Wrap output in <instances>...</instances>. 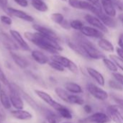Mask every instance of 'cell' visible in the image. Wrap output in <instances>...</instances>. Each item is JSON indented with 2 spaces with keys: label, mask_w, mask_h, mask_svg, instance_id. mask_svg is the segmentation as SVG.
I'll use <instances>...</instances> for the list:
<instances>
[{
  "label": "cell",
  "mask_w": 123,
  "mask_h": 123,
  "mask_svg": "<svg viewBox=\"0 0 123 123\" xmlns=\"http://www.w3.org/2000/svg\"><path fill=\"white\" fill-rule=\"evenodd\" d=\"M67 103L71 104L83 105L84 104V100L82 97H81L79 95L70 94V95L68 96V100H67Z\"/></svg>",
  "instance_id": "f1b7e54d"
},
{
  "label": "cell",
  "mask_w": 123,
  "mask_h": 123,
  "mask_svg": "<svg viewBox=\"0 0 123 123\" xmlns=\"http://www.w3.org/2000/svg\"><path fill=\"white\" fill-rule=\"evenodd\" d=\"M71 28H73L76 30L81 31V29L84 27V23L79 20H73L70 22Z\"/></svg>",
  "instance_id": "836d02e7"
},
{
  "label": "cell",
  "mask_w": 123,
  "mask_h": 123,
  "mask_svg": "<svg viewBox=\"0 0 123 123\" xmlns=\"http://www.w3.org/2000/svg\"><path fill=\"white\" fill-rule=\"evenodd\" d=\"M103 11L110 17H115L116 16L117 12L116 8L112 0H99Z\"/></svg>",
  "instance_id": "ac0fdd59"
},
{
  "label": "cell",
  "mask_w": 123,
  "mask_h": 123,
  "mask_svg": "<svg viewBox=\"0 0 123 123\" xmlns=\"http://www.w3.org/2000/svg\"><path fill=\"white\" fill-rule=\"evenodd\" d=\"M110 58L116 64V65L117 66L118 68L121 69L123 71V59H120L119 57H117V55H115V54L110 55Z\"/></svg>",
  "instance_id": "d590c367"
},
{
  "label": "cell",
  "mask_w": 123,
  "mask_h": 123,
  "mask_svg": "<svg viewBox=\"0 0 123 123\" xmlns=\"http://www.w3.org/2000/svg\"><path fill=\"white\" fill-rule=\"evenodd\" d=\"M32 28L36 32L40 33L47 37L51 38L53 39H55V40L59 41V37L55 33V32L54 30H53L52 29H50L48 27L39 25V24H34L32 25Z\"/></svg>",
  "instance_id": "4fadbf2b"
},
{
  "label": "cell",
  "mask_w": 123,
  "mask_h": 123,
  "mask_svg": "<svg viewBox=\"0 0 123 123\" xmlns=\"http://www.w3.org/2000/svg\"><path fill=\"white\" fill-rule=\"evenodd\" d=\"M19 6L22 7H27L28 6V1L27 0H14Z\"/></svg>",
  "instance_id": "b9f144b4"
},
{
  "label": "cell",
  "mask_w": 123,
  "mask_h": 123,
  "mask_svg": "<svg viewBox=\"0 0 123 123\" xmlns=\"http://www.w3.org/2000/svg\"><path fill=\"white\" fill-rule=\"evenodd\" d=\"M112 76L114 79H115L123 86V75L119 72H115V73H112Z\"/></svg>",
  "instance_id": "ab89813d"
},
{
  "label": "cell",
  "mask_w": 123,
  "mask_h": 123,
  "mask_svg": "<svg viewBox=\"0 0 123 123\" xmlns=\"http://www.w3.org/2000/svg\"><path fill=\"white\" fill-rule=\"evenodd\" d=\"M102 62H103L104 65H105V67H106L110 71H111L112 73L117 72L118 67H117V66L116 65V64H115L111 59H108V58H107V57H105L102 59Z\"/></svg>",
  "instance_id": "f546056e"
},
{
  "label": "cell",
  "mask_w": 123,
  "mask_h": 123,
  "mask_svg": "<svg viewBox=\"0 0 123 123\" xmlns=\"http://www.w3.org/2000/svg\"><path fill=\"white\" fill-rule=\"evenodd\" d=\"M0 81L1 82H2L4 85H6V86H9V84L10 83L9 82V80H8V79H7V78H6V75H5V73L4 72V71L2 70V69L0 67Z\"/></svg>",
  "instance_id": "f35d334b"
},
{
  "label": "cell",
  "mask_w": 123,
  "mask_h": 123,
  "mask_svg": "<svg viewBox=\"0 0 123 123\" xmlns=\"http://www.w3.org/2000/svg\"><path fill=\"white\" fill-rule=\"evenodd\" d=\"M9 33L19 49H22L23 51H26L30 50L29 45L27 44L26 41L23 38V37L22 36L20 33H19L18 31H17L15 30H10Z\"/></svg>",
  "instance_id": "7c38bea8"
},
{
  "label": "cell",
  "mask_w": 123,
  "mask_h": 123,
  "mask_svg": "<svg viewBox=\"0 0 123 123\" xmlns=\"http://www.w3.org/2000/svg\"><path fill=\"white\" fill-rule=\"evenodd\" d=\"M74 41L80 45V46L84 50L88 59H103L105 55L96 47V46L85 38L81 33H76L74 36Z\"/></svg>",
  "instance_id": "7a4b0ae2"
},
{
  "label": "cell",
  "mask_w": 123,
  "mask_h": 123,
  "mask_svg": "<svg viewBox=\"0 0 123 123\" xmlns=\"http://www.w3.org/2000/svg\"><path fill=\"white\" fill-rule=\"evenodd\" d=\"M67 45L68 46V47L72 49L75 53H76L77 54L86 58V59H88L86 54L84 53V50L82 49V48L80 46V45L79 43H77L76 41H71V40H68L67 41Z\"/></svg>",
  "instance_id": "d4e9b609"
},
{
  "label": "cell",
  "mask_w": 123,
  "mask_h": 123,
  "mask_svg": "<svg viewBox=\"0 0 123 123\" xmlns=\"http://www.w3.org/2000/svg\"><path fill=\"white\" fill-rule=\"evenodd\" d=\"M88 2H89L90 4H92L95 8L97 9H102V5H101V2L99 0H87Z\"/></svg>",
  "instance_id": "60d3db41"
},
{
  "label": "cell",
  "mask_w": 123,
  "mask_h": 123,
  "mask_svg": "<svg viewBox=\"0 0 123 123\" xmlns=\"http://www.w3.org/2000/svg\"><path fill=\"white\" fill-rule=\"evenodd\" d=\"M84 121L87 123H108L111 120L106 113L97 112L86 117Z\"/></svg>",
  "instance_id": "30bf717a"
},
{
  "label": "cell",
  "mask_w": 123,
  "mask_h": 123,
  "mask_svg": "<svg viewBox=\"0 0 123 123\" xmlns=\"http://www.w3.org/2000/svg\"><path fill=\"white\" fill-rule=\"evenodd\" d=\"M86 71L89 74V75L100 86H104L105 85V79L103 76V75L99 72L97 70L93 68V67H87Z\"/></svg>",
  "instance_id": "2e32d148"
},
{
  "label": "cell",
  "mask_w": 123,
  "mask_h": 123,
  "mask_svg": "<svg viewBox=\"0 0 123 123\" xmlns=\"http://www.w3.org/2000/svg\"></svg>",
  "instance_id": "f5cc1de1"
},
{
  "label": "cell",
  "mask_w": 123,
  "mask_h": 123,
  "mask_svg": "<svg viewBox=\"0 0 123 123\" xmlns=\"http://www.w3.org/2000/svg\"><path fill=\"white\" fill-rule=\"evenodd\" d=\"M50 60L55 61L58 62L59 64H61L65 69H68L70 72H71L72 73L74 74H77L79 69L77 65H76L75 62H74L72 60H71L70 59L63 57L62 55H60L58 54H53L50 57Z\"/></svg>",
  "instance_id": "3957f363"
},
{
  "label": "cell",
  "mask_w": 123,
  "mask_h": 123,
  "mask_svg": "<svg viewBox=\"0 0 123 123\" xmlns=\"http://www.w3.org/2000/svg\"><path fill=\"white\" fill-rule=\"evenodd\" d=\"M92 12L95 14L96 17H97L104 24L105 26L107 28H114L116 27V22L113 19V17H111L108 16L104 11L103 9H97L94 7L93 9L92 10Z\"/></svg>",
  "instance_id": "5b68a950"
},
{
  "label": "cell",
  "mask_w": 123,
  "mask_h": 123,
  "mask_svg": "<svg viewBox=\"0 0 123 123\" xmlns=\"http://www.w3.org/2000/svg\"><path fill=\"white\" fill-rule=\"evenodd\" d=\"M31 4L36 10L39 12H45L48 10V5L43 0H32L31 2Z\"/></svg>",
  "instance_id": "83f0119b"
},
{
  "label": "cell",
  "mask_w": 123,
  "mask_h": 123,
  "mask_svg": "<svg viewBox=\"0 0 123 123\" xmlns=\"http://www.w3.org/2000/svg\"><path fill=\"white\" fill-rule=\"evenodd\" d=\"M7 4H8V0H0V7L2 9H4V10H5L6 8L7 7H6Z\"/></svg>",
  "instance_id": "bcb514c9"
},
{
  "label": "cell",
  "mask_w": 123,
  "mask_h": 123,
  "mask_svg": "<svg viewBox=\"0 0 123 123\" xmlns=\"http://www.w3.org/2000/svg\"><path fill=\"white\" fill-rule=\"evenodd\" d=\"M64 88L66 90L68 93L71 94H79L83 93V89L80 85H79L76 83L74 82H66L64 84Z\"/></svg>",
  "instance_id": "7402d4cb"
},
{
  "label": "cell",
  "mask_w": 123,
  "mask_h": 123,
  "mask_svg": "<svg viewBox=\"0 0 123 123\" xmlns=\"http://www.w3.org/2000/svg\"><path fill=\"white\" fill-rule=\"evenodd\" d=\"M111 98L112 99V100L116 103V105L120 108V109H123V99L122 97L116 95V94H112L111 95Z\"/></svg>",
  "instance_id": "8d00e7d4"
},
{
  "label": "cell",
  "mask_w": 123,
  "mask_h": 123,
  "mask_svg": "<svg viewBox=\"0 0 123 123\" xmlns=\"http://www.w3.org/2000/svg\"><path fill=\"white\" fill-rule=\"evenodd\" d=\"M98 46L99 47L107 52H113L115 51V47L113 44L106 38H100L98 41Z\"/></svg>",
  "instance_id": "cb8c5ba5"
},
{
  "label": "cell",
  "mask_w": 123,
  "mask_h": 123,
  "mask_svg": "<svg viewBox=\"0 0 123 123\" xmlns=\"http://www.w3.org/2000/svg\"><path fill=\"white\" fill-rule=\"evenodd\" d=\"M55 93L59 99H61L64 102L67 103V100H68V96L70 95V94L66 90H65V88L57 87L55 88Z\"/></svg>",
  "instance_id": "4dcf8cb0"
},
{
  "label": "cell",
  "mask_w": 123,
  "mask_h": 123,
  "mask_svg": "<svg viewBox=\"0 0 123 123\" xmlns=\"http://www.w3.org/2000/svg\"><path fill=\"white\" fill-rule=\"evenodd\" d=\"M68 4L75 9H84V10H89L92 12V10L94 8V6L90 4L89 2L83 0H68Z\"/></svg>",
  "instance_id": "e0dca14e"
},
{
  "label": "cell",
  "mask_w": 123,
  "mask_h": 123,
  "mask_svg": "<svg viewBox=\"0 0 123 123\" xmlns=\"http://www.w3.org/2000/svg\"><path fill=\"white\" fill-rule=\"evenodd\" d=\"M2 91V88H1V83H0V92Z\"/></svg>",
  "instance_id": "681fc988"
},
{
  "label": "cell",
  "mask_w": 123,
  "mask_h": 123,
  "mask_svg": "<svg viewBox=\"0 0 123 123\" xmlns=\"http://www.w3.org/2000/svg\"><path fill=\"white\" fill-rule=\"evenodd\" d=\"M24 36L27 40L39 47L40 49L50 53L53 55L57 54L59 51H63V47L58 41L47 37L40 33L25 32Z\"/></svg>",
  "instance_id": "6da1fadb"
},
{
  "label": "cell",
  "mask_w": 123,
  "mask_h": 123,
  "mask_svg": "<svg viewBox=\"0 0 123 123\" xmlns=\"http://www.w3.org/2000/svg\"><path fill=\"white\" fill-rule=\"evenodd\" d=\"M10 114L12 116L19 120H23V121H27L30 120L32 118V115L24 109H15V110H12L10 112Z\"/></svg>",
  "instance_id": "ffe728a7"
},
{
  "label": "cell",
  "mask_w": 123,
  "mask_h": 123,
  "mask_svg": "<svg viewBox=\"0 0 123 123\" xmlns=\"http://www.w3.org/2000/svg\"><path fill=\"white\" fill-rule=\"evenodd\" d=\"M118 18H119V20L122 22L123 23V13L122 14H120V15H119V17H118Z\"/></svg>",
  "instance_id": "c3c4849f"
},
{
  "label": "cell",
  "mask_w": 123,
  "mask_h": 123,
  "mask_svg": "<svg viewBox=\"0 0 123 123\" xmlns=\"http://www.w3.org/2000/svg\"><path fill=\"white\" fill-rule=\"evenodd\" d=\"M40 111H41L48 123H60L61 122L60 116L52 110L45 107H40Z\"/></svg>",
  "instance_id": "5bb4252c"
},
{
  "label": "cell",
  "mask_w": 123,
  "mask_h": 123,
  "mask_svg": "<svg viewBox=\"0 0 123 123\" xmlns=\"http://www.w3.org/2000/svg\"><path fill=\"white\" fill-rule=\"evenodd\" d=\"M81 33L86 37L95 38L99 39L102 38L104 37V33L102 31L90 26H84L81 29Z\"/></svg>",
  "instance_id": "9a60e30c"
},
{
  "label": "cell",
  "mask_w": 123,
  "mask_h": 123,
  "mask_svg": "<svg viewBox=\"0 0 123 123\" xmlns=\"http://www.w3.org/2000/svg\"><path fill=\"white\" fill-rule=\"evenodd\" d=\"M117 43H118L119 48L123 49V33L120 34V36H119V37H118Z\"/></svg>",
  "instance_id": "f6af8a7d"
},
{
  "label": "cell",
  "mask_w": 123,
  "mask_h": 123,
  "mask_svg": "<svg viewBox=\"0 0 123 123\" xmlns=\"http://www.w3.org/2000/svg\"><path fill=\"white\" fill-rule=\"evenodd\" d=\"M50 18L51 20L56 24H58V25H61L62 22L65 20V18H64V16L61 14V13H59V12H55V13H53L50 16Z\"/></svg>",
  "instance_id": "1f68e13d"
},
{
  "label": "cell",
  "mask_w": 123,
  "mask_h": 123,
  "mask_svg": "<svg viewBox=\"0 0 123 123\" xmlns=\"http://www.w3.org/2000/svg\"><path fill=\"white\" fill-rule=\"evenodd\" d=\"M4 11L8 14L15 17H17L20 20H25L27 22H32L34 21V18L31 15L28 14L27 13H26L24 11H22L19 9H14L12 7H6Z\"/></svg>",
  "instance_id": "9c48e42d"
},
{
  "label": "cell",
  "mask_w": 123,
  "mask_h": 123,
  "mask_svg": "<svg viewBox=\"0 0 123 123\" xmlns=\"http://www.w3.org/2000/svg\"><path fill=\"white\" fill-rule=\"evenodd\" d=\"M108 86L114 90L120 91H123V86L115 79H110L108 81Z\"/></svg>",
  "instance_id": "d6a6232c"
},
{
  "label": "cell",
  "mask_w": 123,
  "mask_h": 123,
  "mask_svg": "<svg viewBox=\"0 0 123 123\" xmlns=\"http://www.w3.org/2000/svg\"><path fill=\"white\" fill-rule=\"evenodd\" d=\"M116 52H117V56L119 57L120 59H123V49L119 48V47H117L116 49Z\"/></svg>",
  "instance_id": "7dc6e473"
},
{
  "label": "cell",
  "mask_w": 123,
  "mask_h": 123,
  "mask_svg": "<svg viewBox=\"0 0 123 123\" xmlns=\"http://www.w3.org/2000/svg\"><path fill=\"white\" fill-rule=\"evenodd\" d=\"M31 57L39 65H43L48 64L50 62V59L47 55H45L43 51L39 50H33L31 51Z\"/></svg>",
  "instance_id": "d6986e66"
},
{
  "label": "cell",
  "mask_w": 123,
  "mask_h": 123,
  "mask_svg": "<svg viewBox=\"0 0 123 123\" xmlns=\"http://www.w3.org/2000/svg\"><path fill=\"white\" fill-rule=\"evenodd\" d=\"M92 107L91 105L89 104H85L84 106V111L85 112V113L86 114H91L92 112Z\"/></svg>",
  "instance_id": "ee69618b"
},
{
  "label": "cell",
  "mask_w": 123,
  "mask_h": 123,
  "mask_svg": "<svg viewBox=\"0 0 123 123\" xmlns=\"http://www.w3.org/2000/svg\"><path fill=\"white\" fill-rule=\"evenodd\" d=\"M0 104L4 109H10L12 106L9 96L7 95V94L4 91H1L0 92Z\"/></svg>",
  "instance_id": "484cf974"
},
{
  "label": "cell",
  "mask_w": 123,
  "mask_h": 123,
  "mask_svg": "<svg viewBox=\"0 0 123 123\" xmlns=\"http://www.w3.org/2000/svg\"><path fill=\"white\" fill-rule=\"evenodd\" d=\"M55 110L58 112V115L60 116V117L64 118L66 120H71L73 118V114L71 111L61 104H60Z\"/></svg>",
  "instance_id": "603a6c76"
},
{
  "label": "cell",
  "mask_w": 123,
  "mask_h": 123,
  "mask_svg": "<svg viewBox=\"0 0 123 123\" xmlns=\"http://www.w3.org/2000/svg\"><path fill=\"white\" fill-rule=\"evenodd\" d=\"M0 41L3 44L4 48H6L10 51H16L19 49L16 42L12 38V37L6 33H0Z\"/></svg>",
  "instance_id": "52a82bcc"
},
{
  "label": "cell",
  "mask_w": 123,
  "mask_h": 123,
  "mask_svg": "<svg viewBox=\"0 0 123 123\" xmlns=\"http://www.w3.org/2000/svg\"><path fill=\"white\" fill-rule=\"evenodd\" d=\"M85 20L93 28L102 31L103 33H108V28L107 26L105 25V24L95 15L92 14H86L84 17Z\"/></svg>",
  "instance_id": "8992f818"
},
{
  "label": "cell",
  "mask_w": 123,
  "mask_h": 123,
  "mask_svg": "<svg viewBox=\"0 0 123 123\" xmlns=\"http://www.w3.org/2000/svg\"><path fill=\"white\" fill-rule=\"evenodd\" d=\"M0 20H1V22L3 24L6 25H11L12 24V19L9 16H6V15H1V16H0Z\"/></svg>",
  "instance_id": "74e56055"
},
{
  "label": "cell",
  "mask_w": 123,
  "mask_h": 123,
  "mask_svg": "<svg viewBox=\"0 0 123 123\" xmlns=\"http://www.w3.org/2000/svg\"><path fill=\"white\" fill-rule=\"evenodd\" d=\"M86 88L89 93L90 94V95H92L94 98H95L99 101H104L109 98L108 93L94 83H88L86 86Z\"/></svg>",
  "instance_id": "277c9868"
},
{
  "label": "cell",
  "mask_w": 123,
  "mask_h": 123,
  "mask_svg": "<svg viewBox=\"0 0 123 123\" xmlns=\"http://www.w3.org/2000/svg\"><path fill=\"white\" fill-rule=\"evenodd\" d=\"M10 56L14 62L21 69H26L29 66V62L21 55H19L13 51H10Z\"/></svg>",
  "instance_id": "44dd1931"
},
{
  "label": "cell",
  "mask_w": 123,
  "mask_h": 123,
  "mask_svg": "<svg viewBox=\"0 0 123 123\" xmlns=\"http://www.w3.org/2000/svg\"><path fill=\"white\" fill-rule=\"evenodd\" d=\"M61 26L63 28L66 29V30H69V29H71L70 22H68V21L66 20V19H65V20L62 22V24L61 25Z\"/></svg>",
  "instance_id": "7bdbcfd3"
},
{
  "label": "cell",
  "mask_w": 123,
  "mask_h": 123,
  "mask_svg": "<svg viewBox=\"0 0 123 123\" xmlns=\"http://www.w3.org/2000/svg\"><path fill=\"white\" fill-rule=\"evenodd\" d=\"M48 65L53 70L58 71V72H64L65 71V68L58 62L53 61V60H50V62H48Z\"/></svg>",
  "instance_id": "e575fe53"
},
{
  "label": "cell",
  "mask_w": 123,
  "mask_h": 123,
  "mask_svg": "<svg viewBox=\"0 0 123 123\" xmlns=\"http://www.w3.org/2000/svg\"><path fill=\"white\" fill-rule=\"evenodd\" d=\"M107 115L111 121L115 123H123V117L117 105H109L107 107Z\"/></svg>",
  "instance_id": "ba28073f"
},
{
  "label": "cell",
  "mask_w": 123,
  "mask_h": 123,
  "mask_svg": "<svg viewBox=\"0 0 123 123\" xmlns=\"http://www.w3.org/2000/svg\"><path fill=\"white\" fill-rule=\"evenodd\" d=\"M34 92L40 99H42L45 103H46L48 105L51 107L53 109H55L57 108V107L60 104V103L55 101L49 94H48L47 92H45L44 91L35 89L34 91Z\"/></svg>",
  "instance_id": "8fae6325"
},
{
  "label": "cell",
  "mask_w": 123,
  "mask_h": 123,
  "mask_svg": "<svg viewBox=\"0 0 123 123\" xmlns=\"http://www.w3.org/2000/svg\"><path fill=\"white\" fill-rule=\"evenodd\" d=\"M61 1H66L67 0H61Z\"/></svg>",
  "instance_id": "816d5d0a"
},
{
  "label": "cell",
  "mask_w": 123,
  "mask_h": 123,
  "mask_svg": "<svg viewBox=\"0 0 123 123\" xmlns=\"http://www.w3.org/2000/svg\"><path fill=\"white\" fill-rule=\"evenodd\" d=\"M69 123V122H66V123Z\"/></svg>",
  "instance_id": "f907efd6"
},
{
  "label": "cell",
  "mask_w": 123,
  "mask_h": 123,
  "mask_svg": "<svg viewBox=\"0 0 123 123\" xmlns=\"http://www.w3.org/2000/svg\"><path fill=\"white\" fill-rule=\"evenodd\" d=\"M19 93H20V95H21L22 98L23 99H25V100L27 101V103L32 109H35V110H40V107H39V105L32 99V98L30 95H28L27 93H25V92L23 90H22L21 88H19Z\"/></svg>",
  "instance_id": "4316f807"
}]
</instances>
